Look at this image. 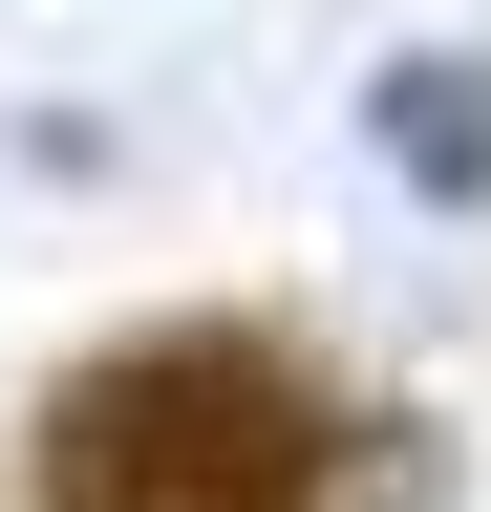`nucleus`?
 Listing matches in <instances>:
<instances>
[{
	"label": "nucleus",
	"mask_w": 491,
	"mask_h": 512,
	"mask_svg": "<svg viewBox=\"0 0 491 512\" xmlns=\"http://www.w3.org/2000/svg\"><path fill=\"white\" fill-rule=\"evenodd\" d=\"M385 150H427L449 192H491V128H470V64H406V86H385Z\"/></svg>",
	"instance_id": "2"
},
{
	"label": "nucleus",
	"mask_w": 491,
	"mask_h": 512,
	"mask_svg": "<svg viewBox=\"0 0 491 512\" xmlns=\"http://www.w3.org/2000/svg\"><path fill=\"white\" fill-rule=\"evenodd\" d=\"M363 470H385V406L257 299L86 342L22 427V512H363Z\"/></svg>",
	"instance_id": "1"
}]
</instances>
